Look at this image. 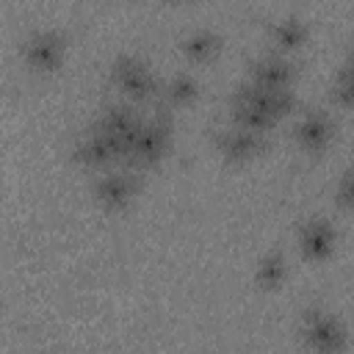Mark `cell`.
Masks as SVG:
<instances>
[{
	"mask_svg": "<svg viewBox=\"0 0 354 354\" xmlns=\"http://www.w3.org/2000/svg\"><path fill=\"white\" fill-rule=\"evenodd\" d=\"M271 33H274V41H277V44L293 50V47H299V44L304 41V36H307V25H304L299 17H282V19L274 22Z\"/></svg>",
	"mask_w": 354,
	"mask_h": 354,
	"instance_id": "obj_13",
	"label": "cell"
},
{
	"mask_svg": "<svg viewBox=\"0 0 354 354\" xmlns=\"http://www.w3.org/2000/svg\"><path fill=\"white\" fill-rule=\"evenodd\" d=\"M235 100L252 102L254 108L266 111L274 122L296 105L293 88H266V86H257V83H241V86L235 88Z\"/></svg>",
	"mask_w": 354,
	"mask_h": 354,
	"instance_id": "obj_5",
	"label": "cell"
},
{
	"mask_svg": "<svg viewBox=\"0 0 354 354\" xmlns=\"http://www.w3.org/2000/svg\"><path fill=\"white\" fill-rule=\"evenodd\" d=\"M348 86H351V80H348V64H343L340 72H337V80H335V86H332V91L337 94V100H340L343 105L348 102Z\"/></svg>",
	"mask_w": 354,
	"mask_h": 354,
	"instance_id": "obj_16",
	"label": "cell"
},
{
	"mask_svg": "<svg viewBox=\"0 0 354 354\" xmlns=\"http://www.w3.org/2000/svg\"><path fill=\"white\" fill-rule=\"evenodd\" d=\"M66 41L55 28H36L22 41V55L33 69H53L64 58Z\"/></svg>",
	"mask_w": 354,
	"mask_h": 354,
	"instance_id": "obj_4",
	"label": "cell"
},
{
	"mask_svg": "<svg viewBox=\"0 0 354 354\" xmlns=\"http://www.w3.org/2000/svg\"><path fill=\"white\" fill-rule=\"evenodd\" d=\"M348 188H351V174L343 171V177H340V194H337V196H340V205H348V196H351Z\"/></svg>",
	"mask_w": 354,
	"mask_h": 354,
	"instance_id": "obj_17",
	"label": "cell"
},
{
	"mask_svg": "<svg viewBox=\"0 0 354 354\" xmlns=\"http://www.w3.org/2000/svg\"><path fill=\"white\" fill-rule=\"evenodd\" d=\"M163 94H166L169 102L185 105V102H191V100L199 94V86H196V80H194L188 72H180V75L169 77V83L163 86Z\"/></svg>",
	"mask_w": 354,
	"mask_h": 354,
	"instance_id": "obj_15",
	"label": "cell"
},
{
	"mask_svg": "<svg viewBox=\"0 0 354 354\" xmlns=\"http://www.w3.org/2000/svg\"><path fill=\"white\" fill-rule=\"evenodd\" d=\"M249 72H252L249 83H257L266 88H290L296 77V66L282 55H260L249 64Z\"/></svg>",
	"mask_w": 354,
	"mask_h": 354,
	"instance_id": "obj_7",
	"label": "cell"
},
{
	"mask_svg": "<svg viewBox=\"0 0 354 354\" xmlns=\"http://www.w3.org/2000/svg\"><path fill=\"white\" fill-rule=\"evenodd\" d=\"M335 241H337L335 227H332L326 218H321V216L307 218V221L301 224V230H299V246H301V252H304L307 257H313V260L329 257L332 249H335Z\"/></svg>",
	"mask_w": 354,
	"mask_h": 354,
	"instance_id": "obj_8",
	"label": "cell"
},
{
	"mask_svg": "<svg viewBox=\"0 0 354 354\" xmlns=\"http://www.w3.org/2000/svg\"><path fill=\"white\" fill-rule=\"evenodd\" d=\"M285 274H288V266H285V257H282V252H268L263 260H260V266H257V282L263 285V288H277L282 279H285Z\"/></svg>",
	"mask_w": 354,
	"mask_h": 354,
	"instance_id": "obj_14",
	"label": "cell"
},
{
	"mask_svg": "<svg viewBox=\"0 0 354 354\" xmlns=\"http://www.w3.org/2000/svg\"><path fill=\"white\" fill-rule=\"evenodd\" d=\"M111 75L122 86V91L130 94V97H149L158 88V80H155L149 64L138 55H130V53H124L113 61Z\"/></svg>",
	"mask_w": 354,
	"mask_h": 354,
	"instance_id": "obj_2",
	"label": "cell"
},
{
	"mask_svg": "<svg viewBox=\"0 0 354 354\" xmlns=\"http://www.w3.org/2000/svg\"><path fill=\"white\" fill-rule=\"evenodd\" d=\"M180 47H183V53H185L188 58L202 61V58H207L210 53H216V47H218V36H216L213 28H191V30L183 36Z\"/></svg>",
	"mask_w": 354,
	"mask_h": 354,
	"instance_id": "obj_12",
	"label": "cell"
},
{
	"mask_svg": "<svg viewBox=\"0 0 354 354\" xmlns=\"http://www.w3.org/2000/svg\"><path fill=\"white\" fill-rule=\"evenodd\" d=\"M94 194L108 207H122L136 194V177L124 171H108L94 183Z\"/></svg>",
	"mask_w": 354,
	"mask_h": 354,
	"instance_id": "obj_9",
	"label": "cell"
},
{
	"mask_svg": "<svg viewBox=\"0 0 354 354\" xmlns=\"http://www.w3.org/2000/svg\"><path fill=\"white\" fill-rule=\"evenodd\" d=\"M260 147H263V136L260 133H252V130H246L241 124H232V127H227V130L218 133V149L227 158L243 160V158H252Z\"/></svg>",
	"mask_w": 354,
	"mask_h": 354,
	"instance_id": "obj_10",
	"label": "cell"
},
{
	"mask_svg": "<svg viewBox=\"0 0 354 354\" xmlns=\"http://www.w3.org/2000/svg\"><path fill=\"white\" fill-rule=\"evenodd\" d=\"M169 141H171V124H169L166 116L141 119L138 133H136V138H133L127 155H133V158L141 160V163H152V160H158V158L166 152Z\"/></svg>",
	"mask_w": 354,
	"mask_h": 354,
	"instance_id": "obj_3",
	"label": "cell"
},
{
	"mask_svg": "<svg viewBox=\"0 0 354 354\" xmlns=\"http://www.w3.org/2000/svg\"><path fill=\"white\" fill-rule=\"evenodd\" d=\"M293 133H296V141H299L307 152H321V149L332 141V136H335V122H332L321 108H307V111L299 116Z\"/></svg>",
	"mask_w": 354,
	"mask_h": 354,
	"instance_id": "obj_6",
	"label": "cell"
},
{
	"mask_svg": "<svg viewBox=\"0 0 354 354\" xmlns=\"http://www.w3.org/2000/svg\"><path fill=\"white\" fill-rule=\"evenodd\" d=\"M75 155H77V160H83V163H94V166H100V163L113 160L119 152L113 149V144H111L97 127H91L88 133H83V136L77 138V144H75Z\"/></svg>",
	"mask_w": 354,
	"mask_h": 354,
	"instance_id": "obj_11",
	"label": "cell"
},
{
	"mask_svg": "<svg viewBox=\"0 0 354 354\" xmlns=\"http://www.w3.org/2000/svg\"><path fill=\"white\" fill-rule=\"evenodd\" d=\"M301 335L307 340V346L318 354H340L346 346V326L337 315L324 313L318 307L304 313V324H301Z\"/></svg>",
	"mask_w": 354,
	"mask_h": 354,
	"instance_id": "obj_1",
	"label": "cell"
}]
</instances>
